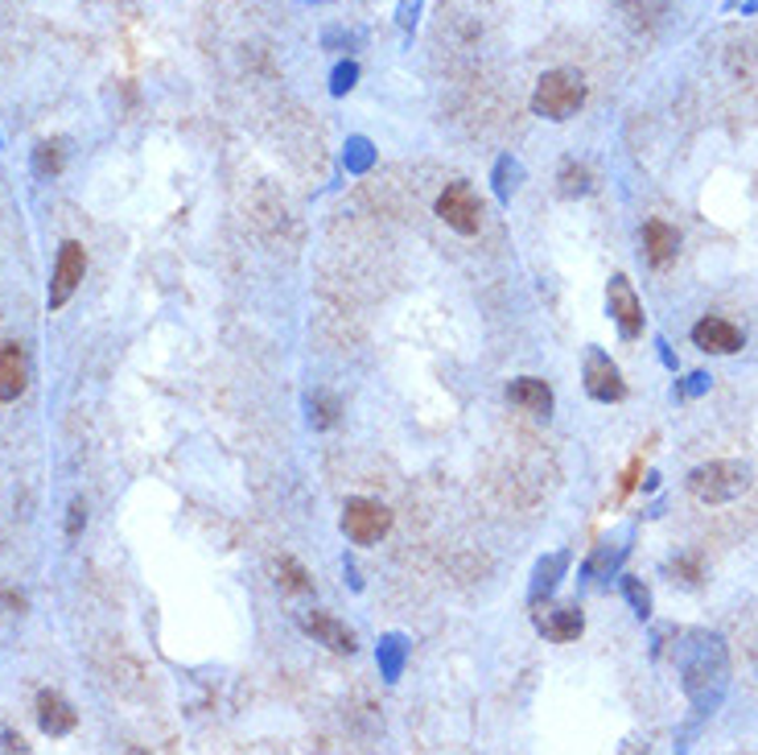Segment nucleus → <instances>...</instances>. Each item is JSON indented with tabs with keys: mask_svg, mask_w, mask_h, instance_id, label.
I'll return each mask as SVG.
<instances>
[{
	"mask_svg": "<svg viewBox=\"0 0 758 755\" xmlns=\"http://www.w3.org/2000/svg\"><path fill=\"white\" fill-rule=\"evenodd\" d=\"M586 104V79L577 71H549L532 92V112L544 120H569Z\"/></svg>",
	"mask_w": 758,
	"mask_h": 755,
	"instance_id": "obj_1",
	"label": "nucleus"
},
{
	"mask_svg": "<svg viewBox=\"0 0 758 755\" xmlns=\"http://www.w3.org/2000/svg\"><path fill=\"white\" fill-rule=\"evenodd\" d=\"M746 488H750V471L742 463H705V467L688 475V491L701 504H730Z\"/></svg>",
	"mask_w": 758,
	"mask_h": 755,
	"instance_id": "obj_2",
	"label": "nucleus"
},
{
	"mask_svg": "<svg viewBox=\"0 0 758 755\" xmlns=\"http://www.w3.org/2000/svg\"><path fill=\"white\" fill-rule=\"evenodd\" d=\"M392 512L380 500H347L342 508V532L351 537L354 546H375L380 537H388Z\"/></svg>",
	"mask_w": 758,
	"mask_h": 755,
	"instance_id": "obj_3",
	"label": "nucleus"
},
{
	"mask_svg": "<svg viewBox=\"0 0 758 755\" xmlns=\"http://www.w3.org/2000/svg\"><path fill=\"white\" fill-rule=\"evenodd\" d=\"M437 219L445 227H454V231H462V236H474L482 227V203L479 194L470 190V182H449L442 190V199H437Z\"/></svg>",
	"mask_w": 758,
	"mask_h": 755,
	"instance_id": "obj_4",
	"label": "nucleus"
},
{
	"mask_svg": "<svg viewBox=\"0 0 758 755\" xmlns=\"http://www.w3.org/2000/svg\"><path fill=\"white\" fill-rule=\"evenodd\" d=\"M83 273H87V252L79 240H67L58 248V261H55V281H50V310H62L71 302V293L83 285Z\"/></svg>",
	"mask_w": 758,
	"mask_h": 755,
	"instance_id": "obj_5",
	"label": "nucleus"
},
{
	"mask_svg": "<svg viewBox=\"0 0 758 755\" xmlns=\"http://www.w3.org/2000/svg\"><path fill=\"white\" fill-rule=\"evenodd\" d=\"M606 305H611V319L618 322V335L623 339H639L643 335V305H639V293L630 277H614L611 289H606Z\"/></svg>",
	"mask_w": 758,
	"mask_h": 755,
	"instance_id": "obj_6",
	"label": "nucleus"
},
{
	"mask_svg": "<svg viewBox=\"0 0 758 755\" xmlns=\"http://www.w3.org/2000/svg\"><path fill=\"white\" fill-rule=\"evenodd\" d=\"M586 393H590L593 400H602V405L627 397L623 372H618V368L611 363V356H606V351H598V347H590V351H586Z\"/></svg>",
	"mask_w": 758,
	"mask_h": 755,
	"instance_id": "obj_7",
	"label": "nucleus"
},
{
	"mask_svg": "<svg viewBox=\"0 0 758 755\" xmlns=\"http://www.w3.org/2000/svg\"><path fill=\"white\" fill-rule=\"evenodd\" d=\"M532 623H537L540 636H549L556 644H569L586 632V615L569 603H544L532 611Z\"/></svg>",
	"mask_w": 758,
	"mask_h": 755,
	"instance_id": "obj_8",
	"label": "nucleus"
},
{
	"mask_svg": "<svg viewBox=\"0 0 758 755\" xmlns=\"http://www.w3.org/2000/svg\"><path fill=\"white\" fill-rule=\"evenodd\" d=\"M301 632L314 636L317 644H326L330 652H347V657L354 652V632L347 623L334 620V615H326V611H305L301 615Z\"/></svg>",
	"mask_w": 758,
	"mask_h": 755,
	"instance_id": "obj_9",
	"label": "nucleus"
},
{
	"mask_svg": "<svg viewBox=\"0 0 758 755\" xmlns=\"http://www.w3.org/2000/svg\"><path fill=\"white\" fill-rule=\"evenodd\" d=\"M37 727H41L46 735H71L74 727H79V715H74V706L62 698V694L41 690V694H37Z\"/></svg>",
	"mask_w": 758,
	"mask_h": 755,
	"instance_id": "obj_10",
	"label": "nucleus"
},
{
	"mask_svg": "<svg viewBox=\"0 0 758 755\" xmlns=\"http://www.w3.org/2000/svg\"><path fill=\"white\" fill-rule=\"evenodd\" d=\"M693 343L713 356H734V351H742V331L725 319H701L693 326Z\"/></svg>",
	"mask_w": 758,
	"mask_h": 755,
	"instance_id": "obj_11",
	"label": "nucleus"
},
{
	"mask_svg": "<svg viewBox=\"0 0 758 755\" xmlns=\"http://www.w3.org/2000/svg\"><path fill=\"white\" fill-rule=\"evenodd\" d=\"M507 400L524 409V414H537V417H549L553 414V388L537 376H519L512 380V388H507Z\"/></svg>",
	"mask_w": 758,
	"mask_h": 755,
	"instance_id": "obj_12",
	"label": "nucleus"
},
{
	"mask_svg": "<svg viewBox=\"0 0 758 755\" xmlns=\"http://www.w3.org/2000/svg\"><path fill=\"white\" fill-rule=\"evenodd\" d=\"M25 380H29L25 351L17 343H0V400H17L25 393Z\"/></svg>",
	"mask_w": 758,
	"mask_h": 755,
	"instance_id": "obj_13",
	"label": "nucleus"
},
{
	"mask_svg": "<svg viewBox=\"0 0 758 755\" xmlns=\"http://www.w3.org/2000/svg\"><path fill=\"white\" fill-rule=\"evenodd\" d=\"M643 248H648V261L655 268H664L672 256H676V248H681V236H676V227L660 224V219H651L643 224Z\"/></svg>",
	"mask_w": 758,
	"mask_h": 755,
	"instance_id": "obj_14",
	"label": "nucleus"
},
{
	"mask_svg": "<svg viewBox=\"0 0 758 755\" xmlns=\"http://www.w3.org/2000/svg\"><path fill=\"white\" fill-rule=\"evenodd\" d=\"M62 166H67V141L62 136H55V141H41L34 149V170L41 173V178H55V173H62Z\"/></svg>",
	"mask_w": 758,
	"mask_h": 755,
	"instance_id": "obj_15",
	"label": "nucleus"
},
{
	"mask_svg": "<svg viewBox=\"0 0 758 755\" xmlns=\"http://www.w3.org/2000/svg\"><path fill=\"white\" fill-rule=\"evenodd\" d=\"M590 187H593L590 166H581V161H565V166H561V194H565V199L590 194Z\"/></svg>",
	"mask_w": 758,
	"mask_h": 755,
	"instance_id": "obj_16",
	"label": "nucleus"
},
{
	"mask_svg": "<svg viewBox=\"0 0 758 755\" xmlns=\"http://www.w3.org/2000/svg\"><path fill=\"white\" fill-rule=\"evenodd\" d=\"M273 570H277V583L285 586V590H293V595H310V590H314V583H310V574L297 566L293 558H280V562H277Z\"/></svg>",
	"mask_w": 758,
	"mask_h": 755,
	"instance_id": "obj_17",
	"label": "nucleus"
},
{
	"mask_svg": "<svg viewBox=\"0 0 758 755\" xmlns=\"http://www.w3.org/2000/svg\"><path fill=\"white\" fill-rule=\"evenodd\" d=\"M305 409H310V426L314 430H330L334 421H338V400L330 393H314V397L305 400Z\"/></svg>",
	"mask_w": 758,
	"mask_h": 755,
	"instance_id": "obj_18",
	"label": "nucleus"
},
{
	"mask_svg": "<svg viewBox=\"0 0 758 755\" xmlns=\"http://www.w3.org/2000/svg\"><path fill=\"white\" fill-rule=\"evenodd\" d=\"M565 570V553H556V558H549V562H540L537 570V583H532V599L540 603V595H549L556 586V574Z\"/></svg>",
	"mask_w": 758,
	"mask_h": 755,
	"instance_id": "obj_19",
	"label": "nucleus"
},
{
	"mask_svg": "<svg viewBox=\"0 0 758 755\" xmlns=\"http://www.w3.org/2000/svg\"><path fill=\"white\" fill-rule=\"evenodd\" d=\"M623 590H627V599H630V607H635V615H639V620H643V615H651L648 586H639V578H623Z\"/></svg>",
	"mask_w": 758,
	"mask_h": 755,
	"instance_id": "obj_20",
	"label": "nucleus"
},
{
	"mask_svg": "<svg viewBox=\"0 0 758 755\" xmlns=\"http://www.w3.org/2000/svg\"><path fill=\"white\" fill-rule=\"evenodd\" d=\"M380 652H384V673H388V681H396L400 678V661H405V644L392 636V640L380 644Z\"/></svg>",
	"mask_w": 758,
	"mask_h": 755,
	"instance_id": "obj_21",
	"label": "nucleus"
},
{
	"mask_svg": "<svg viewBox=\"0 0 758 755\" xmlns=\"http://www.w3.org/2000/svg\"><path fill=\"white\" fill-rule=\"evenodd\" d=\"M354 79H359V67H354V62H342V67L334 71V95L351 92V87H354Z\"/></svg>",
	"mask_w": 758,
	"mask_h": 755,
	"instance_id": "obj_22",
	"label": "nucleus"
},
{
	"mask_svg": "<svg viewBox=\"0 0 758 755\" xmlns=\"http://www.w3.org/2000/svg\"><path fill=\"white\" fill-rule=\"evenodd\" d=\"M83 525H87V504H83V500H74L71 512H67V537H79V532H83Z\"/></svg>",
	"mask_w": 758,
	"mask_h": 755,
	"instance_id": "obj_23",
	"label": "nucleus"
},
{
	"mask_svg": "<svg viewBox=\"0 0 758 755\" xmlns=\"http://www.w3.org/2000/svg\"><path fill=\"white\" fill-rule=\"evenodd\" d=\"M667 570H672V574H685L681 583H688V586L701 583V570H697V558H681V562H672Z\"/></svg>",
	"mask_w": 758,
	"mask_h": 755,
	"instance_id": "obj_24",
	"label": "nucleus"
},
{
	"mask_svg": "<svg viewBox=\"0 0 758 755\" xmlns=\"http://www.w3.org/2000/svg\"><path fill=\"white\" fill-rule=\"evenodd\" d=\"M0 752H29V747H25V739L13 735V731H0Z\"/></svg>",
	"mask_w": 758,
	"mask_h": 755,
	"instance_id": "obj_25",
	"label": "nucleus"
}]
</instances>
